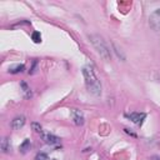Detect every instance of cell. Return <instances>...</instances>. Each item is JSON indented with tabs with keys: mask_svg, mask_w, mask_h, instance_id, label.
<instances>
[{
	"mask_svg": "<svg viewBox=\"0 0 160 160\" xmlns=\"http://www.w3.org/2000/svg\"><path fill=\"white\" fill-rule=\"evenodd\" d=\"M82 75H84V79H85V85H86V89L95 96H99L101 94V85L92 70L91 66L86 65L82 68Z\"/></svg>",
	"mask_w": 160,
	"mask_h": 160,
	"instance_id": "1",
	"label": "cell"
},
{
	"mask_svg": "<svg viewBox=\"0 0 160 160\" xmlns=\"http://www.w3.org/2000/svg\"><path fill=\"white\" fill-rule=\"evenodd\" d=\"M89 39H90V42L92 44L94 49L96 50V52L100 55V58H102L105 61H109L110 56H111L110 55V49L108 48L104 39L100 35H90Z\"/></svg>",
	"mask_w": 160,
	"mask_h": 160,
	"instance_id": "2",
	"label": "cell"
},
{
	"mask_svg": "<svg viewBox=\"0 0 160 160\" xmlns=\"http://www.w3.org/2000/svg\"><path fill=\"white\" fill-rule=\"evenodd\" d=\"M149 25L152 30L155 31H160V9H156L155 11H152L150 14L149 18Z\"/></svg>",
	"mask_w": 160,
	"mask_h": 160,
	"instance_id": "3",
	"label": "cell"
},
{
	"mask_svg": "<svg viewBox=\"0 0 160 160\" xmlns=\"http://www.w3.org/2000/svg\"><path fill=\"white\" fill-rule=\"evenodd\" d=\"M70 114H71V118H72V121H74L75 125L81 126L85 122V118H84V114H82L81 110H79V109H71Z\"/></svg>",
	"mask_w": 160,
	"mask_h": 160,
	"instance_id": "4",
	"label": "cell"
},
{
	"mask_svg": "<svg viewBox=\"0 0 160 160\" xmlns=\"http://www.w3.org/2000/svg\"><path fill=\"white\" fill-rule=\"evenodd\" d=\"M126 118L130 119L134 124L141 125L146 118V114L145 112H130V114H126Z\"/></svg>",
	"mask_w": 160,
	"mask_h": 160,
	"instance_id": "5",
	"label": "cell"
},
{
	"mask_svg": "<svg viewBox=\"0 0 160 160\" xmlns=\"http://www.w3.org/2000/svg\"><path fill=\"white\" fill-rule=\"evenodd\" d=\"M40 135H41L42 140H44L46 144H49V145H58V144L60 142V139H59L58 136H55L54 134H50V132H44V131H42Z\"/></svg>",
	"mask_w": 160,
	"mask_h": 160,
	"instance_id": "6",
	"label": "cell"
},
{
	"mask_svg": "<svg viewBox=\"0 0 160 160\" xmlns=\"http://www.w3.org/2000/svg\"><path fill=\"white\" fill-rule=\"evenodd\" d=\"M24 125H25V116H22V115L14 118L12 121H11V126H12V129H15V130L21 129Z\"/></svg>",
	"mask_w": 160,
	"mask_h": 160,
	"instance_id": "7",
	"label": "cell"
},
{
	"mask_svg": "<svg viewBox=\"0 0 160 160\" xmlns=\"http://www.w3.org/2000/svg\"><path fill=\"white\" fill-rule=\"evenodd\" d=\"M20 86H21V89H22V92H24V96H25V98H31V96H32L31 89H30V86H29L25 81H21V82H20Z\"/></svg>",
	"mask_w": 160,
	"mask_h": 160,
	"instance_id": "8",
	"label": "cell"
},
{
	"mask_svg": "<svg viewBox=\"0 0 160 160\" xmlns=\"http://www.w3.org/2000/svg\"><path fill=\"white\" fill-rule=\"evenodd\" d=\"M24 70H25V66H24L22 64H19V65H16V66L10 68V69H9V72H11V74H18V72H22Z\"/></svg>",
	"mask_w": 160,
	"mask_h": 160,
	"instance_id": "9",
	"label": "cell"
},
{
	"mask_svg": "<svg viewBox=\"0 0 160 160\" xmlns=\"http://www.w3.org/2000/svg\"><path fill=\"white\" fill-rule=\"evenodd\" d=\"M10 150V144H9V140L6 138H4L1 140V151L2 152H9Z\"/></svg>",
	"mask_w": 160,
	"mask_h": 160,
	"instance_id": "10",
	"label": "cell"
},
{
	"mask_svg": "<svg viewBox=\"0 0 160 160\" xmlns=\"http://www.w3.org/2000/svg\"><path fill=\"white\" fill-rule=\"evenodd\" d=\"M30 146H31L30 140L25 139V140H24V142L20 145V151H21V152H26L28 150H30Z\"/></svg>",
	"mask_w": 160,
	"mask_h": 160,
	"instance_id": "11",
	"label": "cell"
},
{
	"mask_svg": "<svg viewBox=\"0 0 160 160\" xmlns=\"http://www.w3.org/2000/svg\"><path fill=\"white\" fill-rule=\"evenodd\" d=\"M112 48H114V51L116 52L118 58H119V59H121V60H125V55H124V52L121 51V49H119V46H118L115 42H112Z\"/></svg>",
	"mask_w": 160,
	"mask_h": 160,
	"instance_id": "12",
	"label": "cell"
},
{
	"mask_svg": "<svg viewBox=\"0 0 160 160\" xmlns=\"http://www.w3.org/2000/svg\"><path fill=\"white\" fill-rule=\"evenodd\" d=\"M31 39H32V41H34V42L39 44V42L41 41V34H40L39 31H34V32L31 34Z\"/></svg>",
	"mask_w": 160,
	"mask_h": 160,
	"instance_id": "13",
	"label": "cell"
},
{
	"mask_svg": "<svg viewBox=\"0 0 160 160\" xmlns=\"http://www.w3.org/2000/svg\"><path fill=\"white\" fill-rule=\"evenodd\" d=\"M31 129H32L35 132H39V134L42 132V128H41V125L38 124V122H31Z\"/></svg>",
	"mask_w": 160,
	"mask_h": 160,
	"instance_id": "14",
	"label": "cell"
},
{
	"mask_svg": "<svg viewBox=\"0 0 160 160\" xmlns=\"http://www.w3.org/2000/svg\"><path fill=\"white\" fill-rule=\"evenodd\" d=\"M34 160H49V158H48V155L45 152H38Z\"/></svg>",
	"mask_w": 160,
	"mask_h": 160,
	"instance_id": "15",
	"label": "cell"
},
{
	"mask_svg": "<svg viewBox=\"0 0 160 160\" xmlns=\"http://www.w3.org/2000/svg\"><path fill=\"white\" fill-rule=\"evenodd\" d=\"M151 160H160V156H152Z\"/></svg>",
	"mask_w": 160,
	"mask_h": 160,
	"instance_id": "16",
	"label": "cell"
},
{
	"mask_svg": "<svg viewBox=\"0 0 160 160\" xmlns=\"http://www.w3.org/2000/svg\"><path fill=\"white\" fill-rule=\"evenodd\" d=\"M54 160H56V159H54Z\"/></svg>",
	"mask_w": 160,
	"mask_h": 160,
	"instance_id": "17",
	"label": "cell"
}]
</instances>
